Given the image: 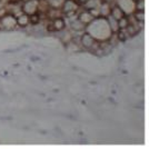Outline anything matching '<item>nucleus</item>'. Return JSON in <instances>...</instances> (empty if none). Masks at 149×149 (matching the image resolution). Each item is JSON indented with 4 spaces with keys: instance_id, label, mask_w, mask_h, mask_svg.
<instances>
[{
    "instance_id": "1",
    "label": "nucleus",
    "mask_w": 149,
    "mask_h": 149,
    "mask_svg": "<svg viewBox=\"0 0 149 149\" xmlns=\"http://www.w3.org/2000/svg\"><path fill=\"white\" fill-rule=\"evenodd\" d=\"M85 31L97 41H107L112 36V32L105 17L95 18L90 24L86 26Z\"/></svg>"
},
{
    "instance_id": "2",
    "label": "nucleus",
    "mask_w": 149,
    "mask_h": 149,
    "mask_svg": "<svg viewBox=\"0 0 149 149\" xmlns=\"http://www.w3.org/2000/svg\"><path fill=\"white\" fill-rule=\"evenodd\" d=\"M116 5L124 11L126 16H130L136 10V2L132 0H117Z\"/></svg>"
},
{
    "instance_id": "3",
    "label": "nucleus",
    "mask_w": 149,
    "mask_h": 149,
    "mask_svg": "<svg viewBox=\"0 0 149 149\" xmlns=\"http://www.w3.org/2000/svg\"><path fill=\"white\" fill-rule=\"evenodd\" d=\"M22 13L27 15H32V13H38L39 10V1L38 0H25V2L21 6Z\"/></svg>"
},
{
    "instance_id": "4",
    "label": "nucleus",
    "mask_w": 149,
    "mask_h": 149,
    "mask_svg": "<svg viewBox=\"0 0 149 149\" xmlns=\"http://www.w3.org/2000/svg\"><path fill=\"white\" fill-rule=\"evenodd\" d=\"M97 40H95L88 32H82V35H81L80 37H79V44H80V46L82 47V48H85V49H88L90 50L91 48H93V44L96 42Z\"/></svg>"
},
{
    "instance_id": "5",
    "label": "nucleus",
    "mask_w": 149,
    "mask_h": 149,
    "mask_svg": "<svg viewBox=\"0 0 149 149\" xmlns=\"http://www.w3.org/2000/svg\"><path fill=\"white\" fill-rule=\"evenodd\" d=\"M50 22H51V26H52V28H54V31H57V32H60V31L65 30L66 27H67L66 20L62 18V17L51 19Z\"/></svg>"
},
{
    "instance_id": "6",
    "label": "nucleus",
    "mask_w": 149,
    "mask_h": 149,
    "mask_svg": "<svg viewBox=\"0 0 149 149\" xmlns=\"http://www.w3.org/2000/svg\"><path fill=\"white\" fill-rule=\"evenodd\" d=\"M77 18L79 19L81 22L86 26H87L88 24H90L93 19H95L93 17V15L89 13V10H87V9H82L81 11H78V13H77Z\"/></svg>"
},
{
    "instance_id": "7",
    "label": "nucleus",
    "mask_w": 149,
    "mask_h": 149,
    "mask_svg": "<svg viewBox=\"0 0 149 149\" xmlns=\"http://www.w3.org/2000/svg\"><path fill=\"white\" fill-rule=\"evenodd\" d=\"M16 21H17V26L20 28H25L27 26L30 25V21H29V15L22 13H20L19 16L16 17Z\"/></svg>"
},
{
    "instance_id": "8",
    "label": "nucleus",
    "mask_w": 149,
    "mask_h": 149,
    "mask_svg": "<svg viewBox=\"0 0 149 149\" xmlns=\"http://www.w3.org/2000/svg\"><path fill=\"white\" fill-rule=\"evenodd\" d=\"M110 16H111L112 18L116 19V20H119V19L123 18V17L126 16V15H125L124 11H123V10L115 3V6H112L111 9H110Z\"/></svg>"
},
{
    "instance_id": "9",
    "label": "nucleus",
    "mask_w": 149,
    "mask_h": 149,
    "mask_svg": "<svg viewBox=\"0 0 149 149\" xmlns=\"http://www.w3.org/2000/svg\"><path fill=\"white\" fill-rule=\"evenodd\" d=\"M49 8H55V9H61L65 0H46Z\"/></svg>"
},
{
    "instance_id": "10",
    "label": "nucleus",
    "mask_w": 149,
    "mask_h": 149,
    "mask_svg": "<svg viewBox=\"0 0 149 149\" xmlns=\"http://www.w3.org/2000/svg\"><path fill=\"white\" fill-rule=\"evenodd\" d=\"M29 21H30V25L37 26L38 24L41 21V19H40V16H39V13H32V15H29Z\"/></svg>"
},
{
    "instance_id": "11",
    "label": "nucleus",
    "mask_w": 149,
    "mask_h": 149,
    "mask_svg": "<svg viewBox=\"0 0 149 149\" xmlns=\"http://www.w3.org/2000/svg\"><path fill=\"white\" fill-rule=\"evenodd\" d=\"M128 25H129V17L128 16H124L123 18H120L118 20L119 29H125Z\"/></svg>"
},
{
    "instance_id": "12",
    "label": "nucleus",
    "mask_w": 149,
    "mask_h": 149,
    "mask_svg": "<svg viewBox=\"0 0 149 149\" xmlns=\"http://www.w3.org/2000/svg\"><path fill=\"white\" fill-rule=\"evenodd\" d=\"M132 1H135V2H136V1H138V0H132Z\"/></svg>"
},
{
    "instance_id": "13",
    "label": "nucleus",
    "mask_w": 149,
    "mask_h": 149,
    "mask_svg": "<svg viewBox=\"0 0 149 149\" xmlns=\"http://www.w3.org/2000/svg\"><path fill=\"white\" fill-rule=\"evenodd\" d=\"M38 1H40V0H38Z\"/></svg>"
}]
</instances>
